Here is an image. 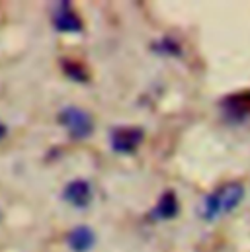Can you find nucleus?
Returning <instances> with one entry per match:
<instances>
[{
	"label": "nucleus",
	"instance_id": "nucleus-12",
	"mask_svg": "<svg viewBox=\"0 0 250 252\" xmlns=\"http://www.w3.org/2000/svg\"><path fill=\"white\" fill-rule=\"evenodd\" d=\"M0 221H2V211H0Z\"/></svg>",
	"mask_w": 250,
	"mask_h": 252
},
{
	"label": "nucleus",
	"instance_id": "nucleus-10",
	"mask_svg": "<svg viewBox=\"0 0 250 252\" xmlns=\"http://www.w3.org/2000/svg\"><path fill=\"white\" fill-rule=\"evenodd\" d=\"M155 51L164 53V55H180V47L176 45V41H172L170 37H164L160 43L155 45Z\"/></svg>",
	"mask_w": 250,
	"mask_h": 252
},
{
	"label": "nucleus",
	"instance_id": "nucleus-8",
	"mask_svg": "<svg viewBox=\"0 0 250 252\" xmlns=\"http://www.w3.org/2000/svg\"><path fill=\"white\" fill-rule=\"evenodd\" d=\"M62 72L66 78H70L72 82H78V84H84L88 82V72L82 64H78L76 61H68V59H62L61 61Z\"/></svg>",
	"mask_w": 250,
	"mask_h": 252
},
{
	"label": "nucleus",
	"instance_id": "nucleus-11",
	"mask_svg": "<svg viewBox=\"0 0 250 252\" xmlns=\"http://www.w3.org/2000/svg\"><path fill=\"white\" fill-rule=\"evenodd\" d=\"M6 135H8V127H6L4 124H2V122H0V141H2Z\"/></svg>",
	"mask_w": 250,
	"mask_h": 252
},
{
	"label": "nucleus",
	"instance_id": "nucleus-3",
	"mask_svg": "<svg viewBox=\"0 0 250 252\" xmlns=\"http://www.w3.org/2000/svg\"><path fill=\"white\" fill-rule=\"evenodd\" d=\"M143 137L141 127H116L110 133V145L120 155H133L143 143Z\"/></svg>",
	"mask_w": 250,
	"mask_h": 252
},
{
	"label": "nucleus",
	"instance_id": "nucleus-1",
	"mask_svg": "<svg viewBox=\"0 0 250 252\" xmlns=\"http://www.w3.org/2000/svg\"><path fill=\"white\" fill-rule=\"evenodd\" d=\"M243 197H245V186L241 182H227L205 197L203 217L207 221H215V219L231 213L233 209H237L239 203L243 201Z\"/></svg>",
	"mask_w": 250,
	"mask_h": 252
},
{
	"label": "nucleus",
	"instance_id": "nucleus-6",
	"mask_svg": "<svg viewBox=\"0 0 250 252\" xmlns=\"http://www.w3.org/2000/svg\"><path fill=\"white\" fill-rule=\"evenodd\" d=\"M66 245L72 252H90L96 245V235L90 227L78 225L66 235Z\"/></svg>",
	"mask_w": 250,
	"mask_h": 252
},
{
	"label": "nucleus",
	"instance_id": "nucleus-2",
	"mask_svg": "<svg viewBox=\"0 0 250 252\" xmlns=\"http://www.w3.org/2000/svg\"><path fill=\"white\" fill-rule=\"evenodd\" d=\"M57 122H59V126L66 129L68 137L74 139V141L88 139L94 131V122H92L90 114L84 112L82 108H76V106L62 108L59 116H57Z\"/></svg>",
	"mask_w": 250,
	"mask_h": 252
},
{
	"label": "nucleus",
	"instance_id": "nucleus-9",
	"mask_svg": "<svg viewBox=\"0 0 250 252\" xmlns=\"http://www.w3.org/2000/svg\"><path fill=\"white\" fill-rule=\"evenodd\" d=\"M225 108L229 110V114H235V116H249L250 94H241V96L227 98V100H225Z\"/></svg>",
	"mask_w": 250,
	"mask_h": 252
},
{
	"label": "nucleus",
	"instance_id": "nucleus-7",
	"mask_svg": "<svg viewBox=\"0 0 250 252\" xmlns=\"http://www.w3.org/2000/svg\"><path fill=\"white\" fill-rule=\"evenodd\" d=\"M178 209H180V205H178L176 193H174V191H164V193H162V197H160V201L156 203V207H155L153 215H155L156 219L166 221V219L176 217V215H178Z\"/></svg>",
	"mask_w": 250,
	"mask_h": 252
},
{
	"label": "nucleus",
	"instance_id": "nucleus-5",
	"mask_svg": "<svg viewBox=\"0 0 250 252\" xmlns=\"http://www.w3.org/2000/svg\"><path fill=\"white\" fill-rule=\"evenodd\" d=\"M62 199L74 209H86L92 201V188L86 180H72L62 189Z\"/></svg>",
	"mask_w": 250,
	"mask_h": 252
},
{
	"label": "nucleus",
	"instance_id": "nucleus-4",
	"mask_svg": "<svg viewBox=\"0 0 250 252\" xmlns=\"http://www.w3.org/2000/svg\"><path fill=\"white\" fill-rule=\"evenodd\" d=\"M53 28L59 33H80L82 32V20L74 12L68 0L53 4Z\"/></svg>",
	"mask_w": 250,
	"mask_h": 252
}]
</instances>
